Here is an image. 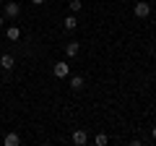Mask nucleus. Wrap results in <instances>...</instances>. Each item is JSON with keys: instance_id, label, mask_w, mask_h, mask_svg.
<instances>
[{"instance_id": "11", "label": "nucleus", "mask_w": 156, "mask_h": 146, "mask_svg": "<svg viewBox=\"0 0 156 146\" xmlns=\"http://www.w3.org/2000/svg\"><path fill=\"white\" fill-rule=\"evenodd\" d=\"M94 144H96V146H107V144H109V138H107L104 133H99V136L94 138Z\"/></svg>"}, {"instance_id": "6", "label": "nucleus", "mask_w": 156, "mask_h": 146, "mask_svg": "<svg viewBox=\"0 0 156 146\" xmlns=\"http://www.w3.org/2000/svg\"><path fill=\"white\" fill-rule=\"evenodd\" d=\"M73 144H76V146H86V144H89L86 130H76V133H73Z\"/></svg>"}, {"instance_id": "10", "label": "nucleus", "mask_w": 156, "mask_h": 146, "mask_svg": "<svg viewBox=\"0 0 156 146\" xmlns=\"http://www.w3.org/2000/svg\"><path fill=\"white\" fill-rule=\"evenodd\" d=\"M62 26H65V31H73V29L78 26V21H76V16H65V24H62Z\"/></svg>"}, {"instance_id": "7", "label": "nucleus", "mask_w": 156, "mask_h": 146, "mask_svg": "<svg viewBox=\"0 0 156 146\" xmlns=\"http://www.w3.org/2000/svg\"><path fill=\"white\" fill-rule=\"evenodd\" d=\"M5 37L11 42H18V39H21V29H18V26H8L5 29Z\"/></svg>"}, {"instance_id": "16", "label": "nucleus", "mask_w": 156, "mask_h": 146, "mask_svg": "<svg viewBox=\"0 0 156 146\" xmlns=\"http://www.w3.org/2000/svg\"><path fill=\"white\" fill-rule=\"evenodd\" d=\"M0 5H3V0H0Z\"/></svg>"}, {"instance_id": "12", "label": "nucleus", "mask_w": 156, "mask_h": 146, "mask_svg": "<svg viewBox=\"0 0 156 146\" xmlns=\"http://www.w3.org/2000/svg\"><path fill=\"white\" fill-rule=\"evenodd\" d=\"M68 5H70V11H73V13H78L81 8H83V3H81V0H70Z\"/></svg>"}, {"instance_id": "2", "label": "nucleus", "mask_w": 156, "mask_h": 146, "mask_svg": "<svg viewBox=\"0 0 156 146\" xmlns=\"http://www.w3.org/2000/svg\"><path fill=\"white\" fill-rule=\"evenodd\" d=\"M68 71H70V65H68L65 60H60V63H55V68H52V73H55L57 78H68Z\"/></svg>"}, {"instance_id": "13", "label": "nucleus", "mask_w": 156, "mask_h": 146, "mask_svg": "<svg viewBox=\"0 0 156 146\" xmlns=\"http://www.w3.org/2000/svg\"><path fill=\"white\" fill-rule=\"evenodd\" d=\"M5 26V16H3V13H0V29Z\"/></svg>"}, {"instance_id": "8", "label": "nucleus", "mask_w": 156, "mask_h": 146, "mask_svg": "<svg viewBox=\"0 0 156 146\" xmlns=\"http://www.w3.org/2000/svg\"><path fill=\"white\" fill-rule=\"evenodd\" d=\"M78 52H81V45H78V42H68L65 45V55L68 57H76Z\"/></svg>"}, {"instance_id": "14", "label": "nucleus", "mask_w": 156, "mask_h": 146, "mask_svg": "<svg viewBox=\"0 0 156 146\" xmlns=\"http://www.w3.org/2000/svg\"><path fill=\"white\" fill-rule=\"evenodd\" d=\"M151 138L156 141V125H154V128H151Z\"/></svg>"}, {"instance_id": "9", "label": "nucleus", "mask_w": 156, "mask_h": 146, "mask_svg": "<svg viewBox=\"0 0 156 146\" xmlns=\"http://www.w3.org/2000/svg\"><path fill=\"white\" fill-rule=\"evenodd\" d=\"M3 144H5V146H18V144H21V138H18L16 133H5V138H3Z\"/></svg>"}, {"instance_id": "5", "label": "nucleus", "mask_w": 156, "mask_h": 146, "mask_svg": "<svg viewBox=\"0 0 156 146\" xmlns=\"http://www.w3.org/2000/svg\"><path fill=\"white\" fill-rule=\"evenodd\" d=\"M68 86H70L73 91H81V89L86 86V78H83V76H70V81H68Z\"/></svg>"}, {"instance_id": "1", "label": "nucleus", "mask_w": 156, "mask_h": 146, "mask_svg": "<svg viewBox=\"0 0 156 146\" xmlns=\"http://www.w3.org/2000/svg\"><path fill=\"white\" fill-rule=\"evenodd\" d=\"M133 13H135L138 18H148V16H151V3H143V0H140V3H135Z\"/></svg>"}, {"instance_id": "15", "label": "nucleus", "mask_w": 156, "mask_h": 146, "mask_svg": "<svg viewBox=\"0 0 156 146\" xmlns=\"http://www.w3.org/2000/svg\"><path fill=\"white\" fill-rule=\"evenodd\" d=\"M31 3H37V5H39V3H42V0H31Z\"/></svg>"}, {"instance_id": "4", "label": "nucleus", "mask_w": 156, "mask_h": 146, "mask_svg": "<svg viewBox=\"0 0 156 146\" xmlns=\"http://www.w3.org/2000/svg\"><path fill=\"white\" fill-rule=\"evenodd\" d=\"M13 65H16V57H13L11 52L0 55V68H3V71H13Z\"/></svg>"}, {"instance_id": "3", "label": "nucleus", "mask_w": 156, "mask_h": 146, "mask_svg": "<svg viewBox=\"0 0 156 146\" xmlns=\"http://www.w3.org/2000/svg\"><path fill=\"white\" fill-rule=\"evenodd\" d=\"M5 5V18H18L21 16V5L18 3H3Z\"/></svg>"}]
</instances>
